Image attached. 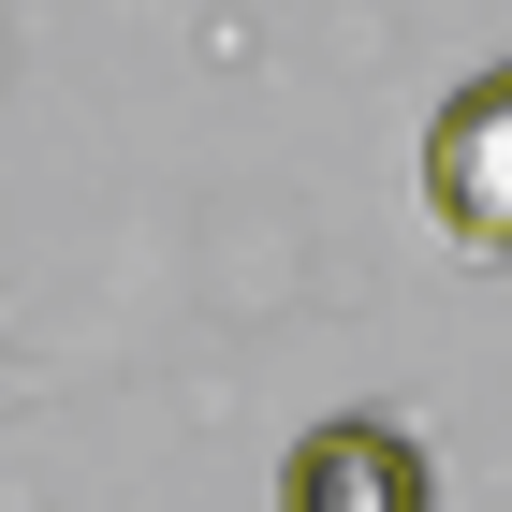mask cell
Masks as SVG:
<instances>
[{
  "mask_svg": "<svg viewBox=\"0 0 512 512\" xmlns=\"http://www.w3.org/2000/svg\"><path fill=\"white\" fill-rule=\"evenodd\" d=\"M425 205L469 264H512V59H483L425 118Z\"/></svg>",
  "mask_w": 512,
  "mask_h": 512,
  "instance_id": "obj_1",
  "label": "cell"
},
{
  "mask_svg": "<svg viewBox=\"0 0 512 512\" xmlns=\"http://www.w3.org/2000/svg\"><path fill=\"white\" fill-rule=\"evenodd\" d=\"M278 512H439V469L395 410H322L278 454Z\"/></svg>",
  "mask_w": 512,
  "mask_h": 512,
  "instance_id": "obj_2",
  "label": "cell"
}]
</instances>
